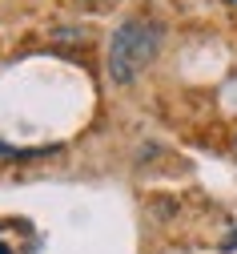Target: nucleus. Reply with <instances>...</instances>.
Here are the masks:
<instances>
[{
	"label": "nucleus",
	"instance_id": "f257e3e1",
	"mask_svg": "<svg viewBox=\"0 0 237 254\" xmlns=\"http://www.w3.org/2000/svg\"><path fill=\"white\" fill-rule=\"evenodd\" d=\"M157 45H161V24L157 20H145V16L125 20L113 33V45H109V77L117 85L133 81L153 61Z\"/></svg>",
	"mask_w": 237,
	"mask_h": 254
},
{
	"label": "nucleus",
	"instance_id": "f03ea898",
	"mask_svg": "<svg viewBox=\"0 0 237 254\" xmlns=\"http://www.w3.org/2000/svg\"><path fill=\"white\" fill-rule=\"evenodd\" d=\"M0 254H12V250H8V246H4V242H0Z\"/></svg>",
	"mask_w": 237,
	"mask_h": 254
},
{
	"label": "nucleus",
	"instance_id": "7ed1b4c3",
	"mask_svg": "<svg viewBox=\"0 0 237 254\" xmlns=\"http://www.w3.org/2000/svg\"><path fill=\"white\" fill-rule=\"evenodd\" d=\"M233 4H237V0H233Z\"/></svg>",
	"mask_w": 237,
	"mask_h": 254
}]
</instances>
